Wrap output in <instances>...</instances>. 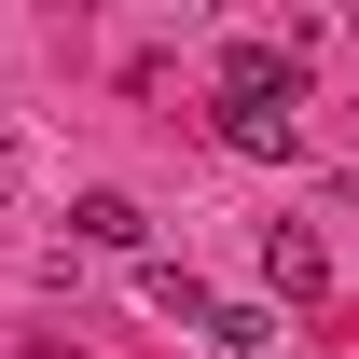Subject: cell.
Here are the masks:
<instances>
[{"instance_id": "6da1fadb", "label": "cell", "mask_w": 359, "mask_h": 359, "mask_svg": "<svg viewBox=\"0 0 359 359\" xmlns=\"http://www.w3.org/2000/svg\"><path fill=\"white\" fill-rule=\"evenodd\" d=\"M263 290H276V304H318V290H332V249H318L304 222H276L263 235Z\"/></svg>"}, {"instance_id": "7a4b0ae2", "label": "cell", "mask_w": 359, "mask_h": 359, "mask_svg": "<svg viewBox=\"0 0 359 359\" xmlns=\"http://www.w3.org/2000/svg\"><path fill=\"white\" fill-rule=\"evenodd\" d=\"M152 304H166L180 332H208V318H222V290H208V276H194V263H152Z\"/></svg>"}, {"instance_id": "3957f363", "label": "cell", "mask_w": 359, "mask_h": 359, "mask_svg": "<svg viewBox=\"0 0 359 359\" xmlns=\"http://www.w3.org/2000/svg\"><path fill=\"white\" fill-rule=\"evenodd\" d=\"M69 235H83V249H138V235H152V222H138L125 194H83V208H69Z\"/></svg>"}, {"instance_id": "277c9868", "label": "cell", "mask_w": 359, "mask_h": 359, "mask_svg": "<svg viewBox=\"0 0 359 359\" xmlns=\"http://www.w3.org/2000/svg\"><path fill=\"white\" fill-rule=\"evenodd\" d=\"M208 346H222V359H276V318H263V304H222V318H208Z\"/></svg>"}]
</instances>
